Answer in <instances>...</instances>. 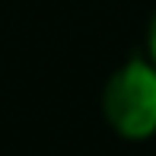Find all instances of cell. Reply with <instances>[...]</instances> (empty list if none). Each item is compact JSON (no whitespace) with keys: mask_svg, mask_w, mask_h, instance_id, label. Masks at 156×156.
Instances as JSON below:
<instances>
[{"mask_svg":"<svg viewBox=\"0 0 156 156\" xmlns=\"http://www.w3.org/2000/svg\"><path fill=\"white\" fill-rule=\"evenodd\" d=\"M108 124L127 140H147L156 134V67L134 58L108 80L102 96Z\"/></svg>","mask_w":156,"mask_h":156,"instance_id":"obj_1","label":"cell"},{"mask_svg":"<svg viewBox=\"0 0 156 156\" xmlns=\"http://www.w3.org/2000/svg\"><path fill=\"white\" fill-rule=\"evenodd\" d=\"M150 61L156 67V16H153V26H150Z\"/></svg>","mask_w":156,"mask_h":156,"instance_id":"obj_2","label":"cell"}]
</instances>
